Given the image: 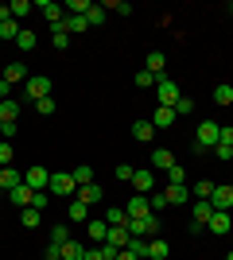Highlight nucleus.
<instances>
[{
    "instance_id": "obj_1",
    "label": "nucleus",
    "mask_w": 233,
    "mask_h": 260,
    "mask_svg": "<svg viewBox=\"0 0 233 260\" xmlns=\"http://www.w3.org/2000/svg\"><path fill=\"white\" fill-rule=\"evenodd\" d=\"M47 190H51V194H58V198H74V194H78V183H74V175H70V171H51Z\"/></svg>"
},
{
    "instance_id": "obj_2",
    "label": "nucleus",
    "mask_w": 233,
    "mask_h": 260,
    "mask_svg": "<svg viewBox=\"0 0 233 260\" xmlns=\"http://www.w3.org/2000/svg\"><path fill=\"white\" fill-rule=\"evenodd\" d=\"M218 140H222V124H218V120H202L198 132H194V144L206 152V148H214Z\"/></svg>"
},
{
    "instance_id": "obj_3",
    "label": "nucleus",
    "mask_w": 233,
    "mask_h": 260,
    "mask_svg": "<svg viewBox=\"0 0 233 260\" xmlns=\"http://www.w3.org/2000/svg\"><path fill=\"white\" fill-rule=\"evenodd\" d=\"M51 86H55V82H51L47 74H31L27 82H23V93H27L31 101H43V98H51Z\"/></svg>"
},
{
    "instance_id": "obj_4",
    "label": "nucleus",
    "mask_w": 233,
    "mask_h": 260,
    "mask_svg": "<svg viewBox=\"0 0 233 260\" xmlns=\"http://www.w3.org/2000/svg\"><path fill=\"white\" fill-rule=\"evenodd\" d=\"M128 237H155V229H159V217L155 214H148V217H140V221H128Z\"/></svg>"
},
{
    "instance_id": "obj_5",
    "label": "nucleus",
    "mask_w": 233,
    "mask_h": 260,
    "mask_svg": "<svg viewBox=\"0 0 233 260\" xmlns=\"http://www.w3.org/2000/svg\"><path fill=\"white\" fill-rule=\"evenodd\" d=\"M155 98H159V105H175V101H179V82H171V78H155Z\"/></svg>"
},
{
    "instance_id": "obj_6",
    "label": "nucleus",
    "mask_w": 233,
    "mask_h": 260,
    "mask_svg": "<svg viewBox=\"0 0 233 260\" xmlns=\"http://www.w3.org/2000/svg\"><path fill=\"white\" fill-rule=\"evenodd\" d=\"M35 8H39V12L47 16V23H51V31H55V27H62V20H66V12H62V4H55V0H39Z\"/></svg>"
},
{
    "instance_id": "obj_7",
    "label": "nucleus",
    "mask_w": 233,
    "mask_h": 260,
    "mask_svg": "<svg viewBox=\"0 0 233 260\" xmlns=\"http://www.w3.org/2000/svg\"><path fill=\"white\" fill-rule=\"evenodd\" d=\"M124 214H128V221H140V217L152 214V206H148V194H132L128 202H124Z\"/></svg>"
},
{
    "instance_id": "obj_8",
    "label": "nucleus",
    "mask_w": 233,
    "mask_h": 260,
    "mask_svg": "<svg viewBox=\"0 0 233 260\" xmlns=\"http://www.w3.org/2000/svg\"><path fill=\"white\" fill-rule=\"evenodd\" d=\"M210 206H214V210H225V214H229V210H233V183H225V186H214Z\"/></svg>"
},
{
    "instance_id": "obj_9",
    "label": "nucleus",
    "mask_w": 233,
    "mask_h": 260,
    "mask_svg": "<svg viewBox=\"0 0 233 260\" xmlns=\"http://www.w3.org/2000/svg\"><path fill=\"white\" fill-rule=\"evenodd\" d=\"M23 183L31 186V190H47V183H51V171H47V167H27V171H23Z\"/></svg>"
},
{
    "instance_id": "obj_10",
    "label": "nucleus",
    "mask_w": 233,
    "mask_h": 260,
    "mask_svg": "<svg viewBox=\"0 0 233 260\" xmlns=\"http://www.w3.org/2000/svg\"><path fill=\"white\" fill-rule=\"evenodd\" d=\"M167 206H183V202H190V190H187V183H167Z\"/></svg>"
},
{
    "instance_id": "obj_11",
    "label": "nucleus",
    "mask_w": 233,
    "mask_h": 260,
    "mask_svg": "<svg viewBox=\"0 0 233 260\" xmlns=\"http://www.w3.org/2000/svg\"><path fill=\"white\" fill-rule=\"evenodd\" d=\"M206 225H210L214 237H225V233L233 229V221H229V214H225V210H214V217L206 221Z\"/></svg>"
},
{
    "instance_id": "obj_12",
    "label": "nucleus",
    "mask_w": 233,
    "mask_h": 260,
    "mask_svg": "<svg viewBox=\"0 0 233 260\" xmlns=\"http://www.w3.org/2000/svg\"><path fill=\"white\" fill-rule=\"evenodd\" d=\"M8 202H16V206H20V210H27V206H31V202H35V190H31V186H27V183H20V186H16V190H8Z\"/></svg>"
},
{
    "instance_id": "obj_13",
    "label": "nucleus",
    "mask_w": 233,
    "mask_h": 260,
    "mask_svg": "<svg viewBox=\"0 0 233 260\" xmlns=\"http://www.w3.org/2000/svg\"><path fill=\"white\" fill-rule=\"evenodd\" d=\"M132 186H136V194H152L155 190V175L148 171V167H140V171L132 175Z\"/></svg>"
},
{
    "instance_id": "obj_14",
    "label": "nucleus",
    "mask_w": 233,
    "mask_h": 260,
    "mask_svg": "<svg viewBox=\"0 0 233 260\" xmlns=\"http://www.w3.org/2000/svg\"><path fill=\"white\" fill-rule=\"evenodd\" d=\"M152 124H155V132H159V128H171V124H175V109H171V105H155Z\"/></svg>"
},
{
    "instance_id": "obj_15",
    "label": "nucleus",
    "mask_w": 233,
    "mask_h": 260,
    "mask_svg": "<svg viewBox=\"0 0 233 260\" xmlns=\"http://www.w3.org/2000/svg\"><path fill=\"white\" fill-rule=\"evenodd\" d=\"M210 217H214V206H210V198H198V202H194V210H190V221H194V225H206Z\"/></svg>"
},
{
    "instance_id": "obj_16",
    "label": "nucleus",
    "mask_w": 233,
    "mask_h": 260,
    "mask_svg": "<svg viewBox=\"0 0 233 260\" xmlns=\"http://www.w3.org/2000/svg\"><path fill=\"white\" fill-rule=\"evenodd\" d=\"M27 78H31V74H27V66H23V62H8V66H4V82H8V86H20V82H27Z\"/></svg>"
},
{
    "instance_id": "obj_17",
    "label": "nucleus",
    "mask_w": 233,
    "mask_h": 260,
    "mask_svg": "<svg viewBox=\"0 0 233 260\" xmlns=\"http://www.w3.org/2000/svg\"><path fill=\"white\" fill-rule=\"evenodd\" d=\"M105 245H113L117 252L128 249V229H124V225H109V233H105Z\"/></svg>"
},
{
    "instance_id": "obj_18",
    "label": "nucleus",
    "mask_w": 233,
    "mask_h": 260,
    "mask_svg": "<svg viewBox=\"0 0 233 260\" xmlns=\"http://www.w3.org/2000/svg\"><path fill=\"white\" fill-rule=\"evenodd\" d=\"M132 140H140V144L155 140V124L152 120H132Z\"/></svg>"
},
{
    "instance_id": "obj_19",
    "label": "nucleus",
    "mask_w": 233,
    "mask_h": 260,
    "mask_svg": "<svg viewBox=\"0 0 233 260\" xmlns=\"http://www.w3.org/2000/svg\"><path fill=\"white\" fill-rule=\"evenodd\" d=\"M82 256H86V245H82V241H74V237L58 249V260H82Z\"/></svg>"
},
{
    "instance_id": "obj_20",
    "label": "nucleus",
    "mask_w": 233,
    "mask_h": 260,
    "mask_svg": "<svg viewBox=\"0 0 233 260\" xmlns=\"http://www.w3.org/2000/svg\"><path fill=\"white\" fill-rule=\"evenodd\" d=\"M20 183H23V175L16 171V167H0V186H4V190H16Z\"/></svg>"
},
{
    "instance_id": "obj_21",
    "label": "nucleus",
    "mask_w": 233,
    "mask_h": 260,
    "mask_svg": "<svg viewBox=\"0 0 233 260\" xmlns=\"http://www.w3.org/2000/svg\"><path fill=\"white\" fill-rule=\"evenodd\" d=\"M152 167H159V171H171V167H175V155L167 152V148H155V152H152Z\"/></svg>"
},
{
    "instance_id": "obj_22",
    "label": "nucleus",
    "mask_w": 233,
    "mask_h": 260,
    "mask_svg": "<svg viewBox=\"0 0 233 260\" xmlns=\"http://www.w3.org/2000/svg\"><path fill=\"white\" fill-rule=\"evenodd\" d=\"M16 117H20V101H0V120H4V124H16Z\"/></svg>"
},
{
    "instance_id": "obj_23",
    "label": "nucleus",
    "mask_w": 233,
    "mask_h": 260,
    "mask_svg": "<svg viewBox=\"0 0 233 260\" xmlns=\"http://www.w3.org/2000/svg\"><path fill=\"white\" fill-rule=\"evenodd\" d=\"M163 66H167L163 51H152V54H148V66H144V70H148V74H155V78H163Z\"/></svg>"
},
{
    "instance_id": "obj_24",
    "label": "nucleus",
    "mask_w": 233,
    "mask_h": 260,
    "mask_svg": "<svg viewBox=\"0 0 233 260\" xmlns=\"http://www.w3.org/2000/svg\"><path fill=\"white\" fill-rule=\"evenodd\" d=\"M78 202H86V206H89V202H101V186L97 183H89V186H78Z\"/></svg>"
},
{
    "instance_id": "obj_25",
    "label": "nucleus",
    "mask_w": 233,
    "mask_h": 260,
    "mask_svg": "<svg viewBox=\"0 0 233 260\" xmlns=\"http://www.w3.org/2000/svg\"><path fill=\"white\" fill-rule=\"evenodd\" d=\"M105 233H109V221H86V237L89 241H101V245H105Z\"/></svg>"
},
{
    "instance_id": "obj_26",
    "label": "nucleus",
    "mask_w": 233,
    "mask_h": 260,
    "mask_svg": "<svg viewBox=\"0 0 233 260\" xmlns=\"http://www.w3.org/2000/svg\"><path fill=\"white\" fill-rule=\"evenodd\" d=\"M105 16H109V12H105V4H89L86 23H89V27H101V23H105Z\"/></svg>"
},
{
    "instance_id": "obj_27",
    "label": "nucleus",
    "mask_w": 233,
    "mask_h": 260,
    "mask_svg": "<svg viewBox=\"0 0 233 260\" xmlns=\"http://www.w3.org/2000/svg\"><path fill=\"white\" fill-rule=\"evenodd\" d=\"M89 23H86V16H66V20H62V31L66 35H78V31H86Z\"/></svg>"
},
{
    "instance_id": "obj_28",
    "label": "nucleus",
    "mask_w": 233,
    "mask_h": 260,
    "mask_svg": "<svg viewBox=\"0 0 233 260\" xmlns=\"http://www.w3.org/2000/svg\"><path fill=\"white\" fill-rule=\"evenodd\" d=\"M66 241H70V229H66V225H51V249L58 252Z\"/></svg>"
},
{
    "instance_id": "obj_29",
    "label": "nucleus",
    "mask_w": 233,
    "mask_h": 260,
    "mask_svg": "<svg viewBox=\"0 0 233 260\" xmlns=\"http://www.w3.org/2000/svg\"><path fill=\"white\" fill-rule=\"evenodd\" d=\"M35 43H39V39H35V31L20 27V35H16V47H20V51H35Z\"/></svg>"
},
{
    "instance_id": "obj_30",
    "label": "nucleus",
    "mask_w": 233,
    "mask_h": 260,
    "mask_svg": "<svg viewBox=\"0 0 233 260\" xmlns=\"http://www.w3.org/2000/svg\"><path fill=\"white\" fill-rule=\"evenodd\" d=\"M105 221H109V225H128V214H124V206H109V210H105Z\"/></svg>"
},
{
    "instance_id": "obj_31",
    "label": "nucleus",
    "mask_w": 233,
    "mask_h": 260,
    "mask_svg": "<svg viewBox=\"0 0 233 260\" xmlns=\"http://www.w3.org/2000/svg\"><path fill=\"white\" fill-rule=\"evenodd\" d=\"M148 260H167V241H148Z\"/></svg>"
},
{
    "instance_id": "obj_32",
    "label": "nucleus",
    "mask_w": 233,
    "mask_h": 260,
    "mask_svg": "<svg viewBox=\"0 0 233 260\" xmlns=\"http://www.w3.org/2000/svg\"><path fill=\"white\" fill-rule=\"evenodd\" d=\"M214 101H218V105H233V86H229V82L214 86Z\"/></svg>"
},
{
    "instance_id": "obj_33",
    "label": "nucleus",
    "mask_w": 233,
    "mask_h": 260,
    "mask_svg": "<svg viewBox=\"0 0 233 260\" xmlns=\"http://www.w3.org/2000/svg\"><path fill=\"white\" fill-rule=\"evenodd\" d=\"M31 8H35L31 0H12V4H8V12H12V20H23V16H27V12H31Z\"/></svg>"
},
{
    "instance_id": "obj_34",
    "label": "nucleus",
    "mask_w": 233,
    "mask_h": 260,
    "mask_svg": "<svg viewBox=\"0 0 233 260\" xmlns=\"http://www.w3.org/2000/svg\"><path fill=\"white\" fill-rule=\"evenodd\" d=\"M128 252H136L140 260H148V237H128Z\"/></svg>"
},
{
    "instance_id": "obj_35",
    "label": "nucleus",
    "mask_w": 233,
    "mask_h": 260,
    "mask_svg": "<svg viewBox=\"0 0 233 260\" xmlns=\"http://www.w3.org/2000/svg\"><path fill=\"white\" fill-rule=\"evenodd\" d=\"M16 35H20V20H4L0 23V39H12V43H16Z\"/></svg>"
},
{
    "instance_id": "obj_36",
    "label": "nucleus",
    "mask_w": 233,
    "mask_h": 260,
    "mask_svg": "<svg viewBox=\"0 0 233 260\" xmlns=\"http://www.w3.org/2000/svg\"><path fill=\"white\" fill-rule=\"evenodd\" d=\"M39 221H43V210H35V206L23 210V229H35Z\"/></svg>"
},
{
    "instance_id": "obj_37",
    "label": "nucleus",
    "mask_w": 233,
    "mask_h": 260,
    "mask_svg": "<svg viewBox=\"0 0 233 260\" xmlns=\"http://www.w3.org/2000/svg\"><path fill=\"white\" fill-rule=\"evenodd\" d=\"M70 175H74V183H78V186H89V183H93V167H74Z\"/></svg>"
},
{
    "instance_id": "obj_38",
    "label": "nucleus",
    "mask_w": 233,
    "mask_h": 260,
    "mask_svg": "<svg viewBox=\"0 0 233 260\" xmlns=\"http://www.w3.org/2000/svg\"><path fill=\"white\" fill-rule=\"evenodd\" d=\"M214 186H218V183L202 179V183H194V190H190V194H194V198H210V194H214Z\"/></svg>"
},
{
    "instance_id": "obj_39",
    "label": "nucleus",
    "mask_w": 233,
    "mask_h": 260,
    "mask_svg": "<svg viewBox=\"0 0 233 260\" xmlns=\"http://www.w3.org/2000/svg\"><path fill=\"white\" fill-rule=\"evenodd\" d=\"M171 109H175V117H190V113H194V101H190V98H179Z\"/></svg>"
},
{
    "instance_id": "obj_40",
    "label": "nucleus",
    "mask_w": 233,
    "mask_h": 260,
    "mask_svg": "<svg viewBox=\"0 0 233 260\" xmlns=\"http://www.w3.org/2000/svg\"><path fill=\"white\" fill-rule=\"evenodd\" d=\"M113 175H117V179H121V183H132V175H136V167H128V163H117V167H113Z\"/></svg>"
},
{
    "instance_id": "obj_41",
    "label": "nucleus",
    "mask_w": 233,
    "mask_h": 260,
    "mask_svg": "<svg viewBox=\"0 0 233 260\" xmlns=\"http://www.w3.org/2000/svg\"><path fill=\"white\" fill-rule=\"evenodd\" d=\"M148 206H152V214H159V210L167 206V194H163V190H155V194H148Z\"/></svg>"
},
{
    "instance_id": "obj_42",
    "label": "nucleus",
    "mask_w": 233,
    "mask_h": 260,
    "mask_svg": "<svg viewBox=\"0 0 233 260\" xmlns=\"http://www.w3.org/2000/svg\"><path fill=\"white\" fill-rule=\"evenodd\" d=\"M70 221H86V202H70Z\"/></svg>"
},
{
    "instance_id": "obj_43",
    "label": "nucleus",
    "mask_w": 233,
    "mask_h": 260,
    "mask_svg": "<svg viewBox=\"0 0 233 260\" xmlns=\"http://www.w3.org/2000/svg\"><path fill=\"white\" fill-rule=\"evenodd\" d=\"M210 152L218 155V159H222V163H229V159H233V148H229V144H214Z\"/></svg>"
},
{
    "instance_id": "obj_44",
    "label": "nucleus",
    "mask_w": 233,
    "mask_h": 260,
    "mask_svg": "<svg viewBox=\"0 0 233 260\" xmlns=\"http://www.w3.org/2000/svg\"><path fill=\"white\" fill-rule=\"evenodd\" d=\"M12 155H16V152H12V140H0V167H8Z\"/></svg>"
},
{
    "instance_id": "obj_45",
    "label": "nucleus",
    "mask_w": 233,
    "mask_h": 260,
    "mask_svg": "<svg viewBox=\"0 0 233 260\" xmlns=\"http://www.w3.org/2000/svg\"><path fill=\"white\" fill-rule=\"evenodd\" d=\"M105 12H117V16H128V12H132V4H124V0H113V4H105Z\"/></svg>"
},
{
    "instance_id": "obj_46",
    "label": "nucleus",
    "mask_w": 233,
    "mask_h": 260,
    "mask_svg": "<svg viewBox=\"0 0 233 260\" xmlns=\"http://www.w3.org/2000/svg\"><path fill=\"white\" fill-rule=\"evenodd\" d=\"M136 86H140V89H148V86H152V89H155V74H148V70H140V74H136Z\"/></svg>"
},
{
    "instance_id": "obj_47",
    "label": "nucleus",
    "mask_w": 233,
    "mask_h": 260,
    "mask_svg": "<svg viewBox=\"0 0 233 260\" xmlns=\"http://www.w3.org/2000/svg\"><path fill=\"white\" fill-rule=\"evenodd\" d=\"M167 183H187V171H183V167H171V171H167Z\"/></svg>"
},
{
    "instance_id": "obj_48",
    "label": "nucleus",
    "mask_w": 233,
    "mask_h": 260,
    "mask_svg": "<svg viewBox=\"0 0 233 260\" xmlns=\"http://www.w3.org/2000/svg\"><path fill=\"white\" fill-rule=\"evenodd\" d=\"M35 109H39L43 117H51V113H55V98H43V101H35Z\"/></svg>"
},
{
    "instance_id": "obj_49",
    "label": "nucleus",
    "mask_w": 233,
    "mask_h": 260,
    "mask_svg": "<svg viewBox=\"0 0 233 260\" xmlns=\"http://www.w3.org/2000/svg\"><path fill=\"white\" fill-rule=\"evenodd\" d=\"M47 202H51V194H47V190H35V202H31V206L35 210H47Z\"/></svg>"
},
{
    "instance_id": "obj_50",
    "label": "nucleus",
    "mask_w": 233,
    "mask_h": 260,
    "mask_svg": "<svg viewBox=\"0 0 233 260\" xmlns=\"http://www.w3.org/2000/svg\"><path fill=\"white\" fill-rule=\"evenodd\" d=\"M55 47H58V51H62V47H70V35L62 31V27H55Z\"/></svg>"
},
{
    "instance_id": "obj_51",
    "label": "nucleus",
    "mask_w": 233,
    "mask_h": 260,
    "mask_svg": "<svg viewBox=\"0 0 233 260\" xmlns=\"http://www.w3.org/2000/svg\"><path fill=\"white\" fill-rule=\"evenodd\" d=\"M218 144H229V148H233V128H229V124H222V140H218Z\"/></svg>"
},
{
    "instance_id": "obj_52",
    "label": "nucleus",
    "mask_w": 233,
    "mask_h": 260,
    "mask_svg": "<svg viewBox=\"0 0 233 260\" xmlns=\"http://www.w3.org/2000/svg\"><path fill=\"white\" fill-rule=\"evenodd\" d=\"M8 93H12V86L4 82V78H0V101H8Z\"/></svg>"
},
{
    "instance_id": "obj_53",
    "label": "nucleus",
    "mask_w": 233,
    "mask_h": 260,
    "mask_svg": "<svg viewBox=\"0 0 233 260\" xmlns=\"http://www.w3.org/2000/svg\"><path fill=\"white\" fill-rule=\"evenodd\" d=\"M82 260H105V256H101V249H86V256H82Z\"/></svg>"
},
{
    "instance_id": "obj_54",
    "label": "nucleus",
    "mask_w": 233,
    "mask_h": 260,
    "mask_svg": "<svg viewBox=\"0 0 233 260\" xmlns=\"http://www.w3.org/2000/svg\"><path fill=\"white\" fill-rule=\"evenodd\" d=\"M117 260H140V256H136V252H128V249H121V252H117Z\"/></svg>"
},
{
    "instance_id": "obj_55",
    "label": "nucleus",
    "mask_w": 233,
    "mask_h": 260,
    "mask_svg": "<svg viewBox=\"0 0 233 260\" xmlns=\"http://www.w3.org/2000/svg\"><path fill=\"white\" fill-rule=\"evenodd\" d=\"M4 20H12V12H8V4L0 0V23H4Z\"/></svg>"
},
{
    "instance_id": "obj_56",
    "label": "nucleus",
    "mask_w": 233,
    "mask_h": 260,
    "mask_svg": "<svg viewBox=\"0 0 233 260\" xmlns=\"http://www.w3.org/2000/svg\"><path fill=\"white\" fill-rule=\"evenodd\" d=\"M47 260H58V252H55V249H51V252H47Z\"/></svg>"
},
{
    "instance_id": "obj_57",
    "label": "nucleus",
    "mask_w": 233,
    "mask_h": 260,
    "mask_svg": "<svg viewBox=\"0 0 233 260\" xmlns=\"http://www.w3.org/2000/svg\"><path fill=\"white\" fill-rule=\"evenodd\" d=\"M0 198H8V190H4V186H0Z\"/></svg>"
},
{
    "instance_id": "obj_58",
    "label": "nucleus",
    "mask_w": 233,
    "mask_h": 260,
    "mask_svg": "<svg viewBox=\"0 0 233 260\" xmlns=\"http://www.w3.org/2000/svg\"><path fill=\"white\" fill-rule=\"evenodd\" d=\"M0 136H4V120H0Z\"/></svg>"
},
{
    "instance_id": "obj_59",
    "label": "nucleus",
    "mask_w": 233,
    "mask_h": 260,
    "mask_svg": "<svg viewBox=\"0 0 233 260\" xmlns=\"http://www.w3.org/2000/svg\"><path fill=\"white\" fill-rule=\"evenodd\" d=\"M225 260H233V252H229V256H225Z\"/></svg>"
}]
</instances>
